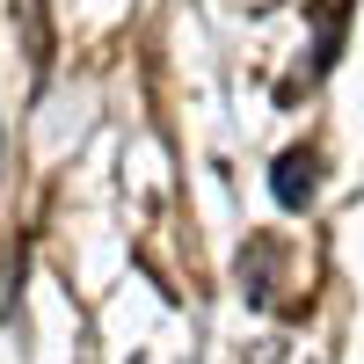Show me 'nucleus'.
<instances>
[{
	"mask_svg": "<svg viewBox=\"0 0 364 364\" xmlns=\"http://www.w3.org/2000/svg\"><path fill=\"white\" fill-rule=\"evenodd\" d=\"M306 197H314V154H284V161H277V204L299 211Z\"/></svg>",
	"mask_w": 364,
	"mask_h": 364,
	"instance_id": "nucleus-1",
	"label": "nucleus"
}]
</instances>
